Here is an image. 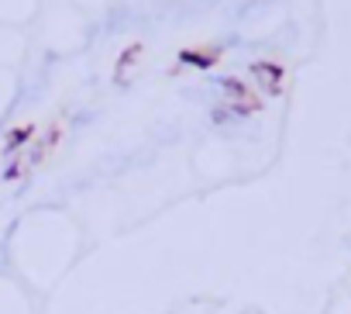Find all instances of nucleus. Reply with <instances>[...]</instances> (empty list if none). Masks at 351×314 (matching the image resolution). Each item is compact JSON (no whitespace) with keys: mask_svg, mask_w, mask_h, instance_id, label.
Instances as JSON below:
<instances>
[{"mask_svg":"<svg viewBox=\"0 0 351 314\" xmlns=\"http://www.w3.org/2000/svg\"><path fill=\"white\" fill-rule=\"evenodd\" d=\"M258 76H262V80H272V83H279V69H276V66H258Z\"/></svg>","mask_w":351,"mask_h":314,"instance_id":"1","label":"nucleus"},{"mask_svg":"<svg viewBox=\"0 0 351 314\" xmlns=\"http://www.w3.org/2000/svg\"><path fill=\"white\" fill-rule=\"evenodd\" d=\"M28 135H32V128H21V131H14V135H11V142H8V145L14 148V145H18V142H25Z\"/></svg>","mask_w":351,"mask_h":314,"instance_id":"2","label":"nucleus"}]
</instances>
